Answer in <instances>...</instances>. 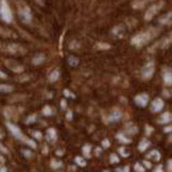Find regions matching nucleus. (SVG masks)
I'll return each mask as SVG.
<instances>
[{
	"label": "nucleus",
	"mask_w": 172,
	"mask_h": 172,
	"mask_svg": "<svg viewBox=\"0 0 172 172\" xmlns=\"http://www.w3.org/2000/svg\"><path fill=\"white\" fill-rule=\"evenodd\" d=\"M0 91L9 93V91H12V86H9V85H0Z\"/></svg>",
	"instance_id": "nucleus-3"
},
{
	"label": "nucleus",
	"mask_w": 172,
	"mask_h": 172,
	"mask_svg": "<svg viewBox=\"0 0 172 172\" xmlns=\"http://www.w3.org/2000/svg\"><path fill=\"white\" fill-rule=\"evenodd\" d=\"M23 154L27 156V158H31L32 154H31V151H28V150H23Z\"/></svg>",
	"instance_id": "nucleus-7"
},
{
	"label": "nucleus",
	"mask_w": 172,
	"mask_h": 172,
	"mask_svg": "<svg viewBox=\"0 0 172 172\" xmlns=\"http://www.w3.org/2000/svg\"><path fill=\"white\" fill-rule=\"evenodd\" d=\"M0 151H2L3 154H7V152H8V151H7V148H6V147H4L2 143H0Z\"/></svg>",
	"instance_id": "nucleus-8"
},
{
	"label": "nucleus",
	"mask_w": 172,
	"mask_h": 172,
	"mask_svg": "<svg viewBox=\"0 0 172 172\" xmlns=\"http://www.w3.org/2000/svg\"><path fill=\"white\" fill-rule=\"evenodd\" d=\"M42 58H44V56H37V58L34 57V60H33V62H34V64H40V62L42 61Z\"/></svg>",
	"instance_id": "nucleus-4"
},
{
	"label": "nucleus",
	"mask_w": 172,
	"mask_h": 172,
	"mask_svg": "<svg viewBox=\"0 0 172 172\" xmlns=\"http://www.w3.org/2000/svg\"><path fill=\"white\" fill-rule=\"evenodd\" d=\"M76 161H77L78 164H81V165H85V161H83L81 158H77V159H76Z\"/></svg>",
	"instance_id": "nucleus-9"
},
{
	"label": "nucleus",
	"mask_w": 172,
	"mask_h": 172,
	"mask_svg": "<svg viewBox=\"0 0 172 172\" xmlns=\"http://www.w3.org/2000/svg\"><path fill=\"white\" fill-rule=\"evenodd\" d=\"M69 62H70V65H77V60L74 57H70L69 58Z\"/></svg>",
	"instance_id": "nucleus-6"
},
{
	"label": "nucleus",
	"mask_w": 172,
	"mask_h": 172,
	"mask_svg": "<svg viewBox=\"0 0 172 172\" xmlns=\"http://www.w3.org/2000/svg\"><path fill=\"white\" fill-rule=\"evenodd\" d=\"M52 165H53V168H58V167L61 165V163H56V161H52Z\"/></svg>",
	"instance_id": "nucleus-10"
},
{
	"label": "nucleus",
	"mask_w": 172,
	"mask_h": 172,
	"mask_svg": "<svg viewBox=\"0 0 172 172\" xmlns=\"http://www.w3.org/2000/svg\"><path fill=\"white\" fill-rule=\"evenodd\" d=\"M0 172H8V171H7V168L4 165H0Z\"/></svg>",
	"instance_id": "nucleus-12"
},
{
	"label": "nucleus",
	"mask_w": 172,
	"mask_h": 172,
	"mask_svg": "<svg viewBox=\"0 0 172 172\" xmlns=\"http://www.w3.org/2000/svg\"><path fill=\"white\" fill-rule=\"evenodd\" d=\"M0 161H4V158H3V156H0Z\"/></svg>",
	"instance_id": "nucleus-15"
},
{
	"label": "nucleus",
	"mask_w": 172,
	"mask_h": 172,
	"mask_svg": "<svg viewBox=\"0 0 172 172\" xmlns=\"http://www.w3.org/2000/svg\"><path fill=\"white\" fill-rule=\"evenodd\" d=\"M0 78H7V76L4 74V73H2V72H0Z\"/></svg>",
	"instance_id": "nucleus-14"
},
{
	"label": "nucleus",
	"mask_w": 172,
	"mask_h": 172,
	"mask_svg": "<svg viewBox=\"0 0 172 172\" xmlns=\"http://www.w3.org/2000/svg\"><path fill=\"white\" fill-rule=\"evenodd\" d=\"M111 161H112V163H117V161H118V158H117L115 155H112V158H111Z\"/></svg>",
	"instance_id": "nucleus-13"
},
{
	"label": "nucleus",
	"mask_w": 172,
	"mask_h": 172,
	"mask_svg": "<svg viewBox=\"0 0 172 172\" xmlns=\"http://www.w3.org/2000/svg\"><path fill=\"white\" fill-rule=\"evenodd\" d=\"M33 136L37 138V139H41V134H40V132H33Z\"/></svg>",
	"instance_id": "nucleus-11"
},
{
	"label": "nucleus",
	"mask_w": 172,
	"mask_h": 172,
	"mask_svg": "<svg viewBox=\"0 0 172 172\" xmlns=\"http://www.w3.org/2000/svg\"><path fill=\"white\" fill-rule=\"evenodd\" d=\"M83 154H85L86 156L90 154V147H89V146H85V147H83Z\"/></svg>",
	"instance_id": "nucleus-5"
},
{
	"label": "nucleus",
	"mask_w": 172,
	"mask_h": 172,
	"mask_svg": "<svg viewBox=\"0 0 172 172\" xmlns=\"http://www.w3.org/2000/svg\"><path fill=\"white\" fill-rule=\"evenodd\" d=\"M7 127H8V129H9V131H11V132H12V134H13L15 136H16V138H17V139H21V140H25V139H24V138H23V134H21V131H20V130H19V129H17V127H16V126H13L12 123H7Z\"/></svg>",
	"instance_id": "nucleus-2"
},
{
	"label": "nucleus",
	"mask_w": 172,
	"mask_h": 172,
	"mask_svg": "<svg viewBox=\"0 0 172 172\" xmlns=\"http://www.w3.org/2000/svg\"><path fill=\"white\" fill-rule=\"evenodd\" d=\"M0 15H2V19L4 21L9 23L12 20V16H11V12H9L8 9V6L6 2H2V8H0Z\"/></svg>",
	"instance_id": "nucleus-1"
}]
</instances>
